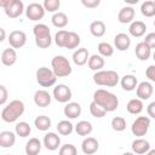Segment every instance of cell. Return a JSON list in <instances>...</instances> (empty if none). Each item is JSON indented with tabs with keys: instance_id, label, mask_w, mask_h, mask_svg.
I'll return each mask as SVG.
<instances>
[{
	"instance_id": "obj_1",
	"label": "cell",
	"mask_w": 155,
	"mask_h": 155,
	"mask_svg": "<svg viewBox=\"0 0 155 155\" xmlns=\"http://www.w3.org/2000/svg\"><path fill=\"white\" fill-rule=\"evenodd\" d=\"M93 102L97 105H99L102 109H104L107 113L114 111L119 107L117 97L114 93L107 90H103V88H99L93 93Z\"/></svg>"
},
{
	"instance_id": "obj_2",
	"label": "cell",
	"mask_w": 155,
	"mask_h": 155,
	"mask_svg": "<svg viewBox=\"0 0 155 155\" xmlns=\"http://www.w3.org/2000/svg\"><path fill=\"white\" fill-rule=\"evenodd\" d=\"M24 113V103L19 99L10 102L1 111V119L5 122H15Z\"/></svg>"
},
{
	"instance_id": "obj_3",
	"label": "cell",
	"mask_w": 155,
	"mask_h": 155,
	"mask_svg": "<svg viewBox=\"0 0 155 155\" xmlns=\"http://www.w3.org/2000/svg\"><path fill=\"white\" fill-rule=\"evenodd\" d=\"M93 81L101 86L114 87L119 82V74L114 70H99L93 75Z\"/></svg>"
},
{
	"instance_id": "obj_4",
	"label": "cell",
	"mask_w": 155,
	"mask_h": 155,
	"mask_svg": "<svg viewBox=\"0 0 155 155\" xmlns=\"http://www.w3.org/2000/svg\"><path fill=\"white\" fill-rule=\"evenodd\" d=\"M52 70L57 78H65L71 74V65L64 56H56L51 61Z\"/></svg>"
},
{
	"instance_id": "obj_5",
	"label": "cell",
	"mask_w": 155,
	"mask_h": 155,
	"mask_svg": "<svg viewBox=\"0 0 155 155\" xmlns=\"http://www.w3.org/2000/svg\"><path fill=\"white\" fill-rule=\"evenodd\" d=\"M36 81L42 87H51L56 84L57 76L54 75L52 69H48L46 67H41L36 70Z\"/></svg>"
},
{
	"instance_id": "obj_6",
	"label": "cell",
	"mask_w": 155,
	"mask_h": 155,
	"mask_svg": "<svg viewBox=\"0 0 155 155\" xmlns=\"http://www.w3.org/2000/svg\"><path fill=\"white\" fill-rule=\"evenodd\" d=\"M149 126H150V119L148 116H139L133 121V124L131 126V131L134 136L142 137V136L147 134Z\"/></svg>"
},
{
	"instance_id": "obj_7",
	"label": "cell",
	"mask_w": 155,
	"mask_h": 155,
	"mask_svg": "<svg viewBox=\"0 0 155 155\" xmlns=\"http://www.w3.org/2000/svg\"><path fill=\"white\" fill-rule=\"evenodd\" d=\"M53 97L59 103H68L71 99V90L64 84H59L53 88Z\"/></svg>"
},
{
	"instance_id": "obj_8",
	"label": "cell",
	"mask_w": 155,
	"mask_h": 155,
	"mask_svg": "<svg viewBox=\"0 0 155 155\" xmlns=\"http://www.w3.org/2000/svg\"><path fill=\"white\" fill-rule=\"evenodd\" d=\"M25 16L30 21H39L45 16V8L41 4L31 2L28 5V7L25 10Z\"/></svg>"
},
{
	"instance_id": "obj_9",
	"label": "cell",
	"mask_w": 155,
	"mask_h": 155,
	"mask_svg": "<svg viewBox=\"0 0 155 155\" xmlns=\"http://www.w3.org/2000/svg\"><path fill=\"white\" fill-rule=\"evenodd\" d=\"M5 13L10 18H17L19 17L24 11V5L21 0H11L10 4L4 8Z\"/></svg>"
},
{
	"instance_id": "obj_10",
	"label": "cell",
	"mask_w": 155,
	"mask_h": 155,
	"mask_svg": "<svg viewBox=\"0 0 155 155\" xmlns=\"http://www.w3.org/2000/svg\"><path fill=\"white\" fill-rule=\"evenodd\" d=\"M27 42V35L22 30H13L8 35V44L12 48H21Z\"/></svg>"
},
{
	"instance_id": "obj_11",
	"label": "cell",
	"mask_w": 155,
	"mask_h": 155,
	"mask_svg": "<svg viewBox=\"0 0 155 155\" xmlns=\"http://www.w3.org/2000/svg\"><path fill=\"white\" fill-rule=\"evenodd\" d=\"M154 92V88H153V85L148 81H142L138 86H137V97L140 99V101H147L151 97Z\"/></svg>"
},
{
	"instance_id": "obj_12",
	"label": "cell",
	"mask_w": 155,
	"mask_h": 155,
	"mask_svg": "<svg viewBox=\"0 0 155 155\" xmlns=\"http://www.w3.org/2000/svg\"><path fill=\"white\" fill-rule=\"evenodd\" d=\"M61 144V138L58 134H56L54 132H48L45 134L44 137V145L46 147V149L53 151V150H57L58 147Z\"/></svg>"
},
{
	"instance_id": "obj_13",
	"label": "cell",
	"mask_w": 155,
	"mask_h": 155,
	"mask_svg": "<svg viewBox=\"0 0 155 155\" xmlns=\"http://www.w3.org/2000/svg\"><path fill=\"white\" fill-rule=\"evenodd\" d=\"M99 148V144H98V140L93 137H87L82 140L81 143V149L84 151V154L86 155H92L94 154Z\"/></svg>"
},
{
	"instance_id": "obj_14",
	"label": "cell",
	"mask_w": 155,
	"mask_h": 155,
	"mask_svg": "<svg viewBox=\"0 0 155 155\" xmlns=\"http://www.w3.org/2000/svg\"><path fill=\"white\" fill-rule=\"evenodd\" d=\"M34 103L40 108H46L51 103V96L45 90H38L34 94Z\"/></svg>"
},
{
	"instance_id": "obj_15",
	"label": "cell",
	"mask_w": 155,
	"mask_h": 155,
	"mask_svg": "<svg viewBox=\"0 0 155 155\" xmlns=\"http://www.w3.org/2000/svg\"><path fill=\"white\" fill-rule=\"evenodd\" d=\"M114 45L119 51H126L131 46V39L125 33H119L114 38Z\"/></svg>"
},
{
	"instance_id": "obj_16",
	"label": "cell",
	"mask_w": 155,
	"mask_h": 155,
	"mask_svg": "<svg viewBox=\"0 0 155 155\" xmlns=\"http://www.w3.org/2000/svg\"><path fill=\"white\" fill-rule=\"evenodd\" d=\"M134 15H136V12H134V8L132 6H125L119 11L117 19L120 23H124V24L131 23L134 18Z\"/></svg>"
},
{
	"instance_id": "obj_17",
	"label": "cell",
	"mask_w": 155,
	"mask_h": 155,
	"mask_svg": "<svg viewBox=\"0 0 155 155\" xmlns=\"http://www.w3.org/2000/svg\"><path fill=\"white\" fill-rule=\"evenodd\" d=\"M134 52H136L137 58L140 59V61H147V59H149V57L151 56V48H150L144 41L138 42V44L136 45Z\"/></svg>"
},
{
	"instance_id": "obj_18",
	"label": "cell",
	"mask_w": 155,
	"mask_h": 155,
	"mask_svg": "<svg viewBox=\"0 0 155 155\" xmlns=\"http://www.w3.org/2000/svg\"><path fill=\"white\" fill-rule=\"evenodd\" d=\"M17 61V53L15 51V48H5L1 53V63L6 67H11L16 63Z\"/></svg>"
},
{
	"instance_id": "obj_19",
	"label": "cell",
	"mask_w": 155,
	"mask_h": 155,
	"mask_svg": "<svg viewBox=\"0 0 155 155\" xmlns=\"http://www.w3.org/2000/svg\"><path fill=\"white\" fill-rule=\"evenodd\" d=\"M150 150V144L148 140L143 139V138H138V139H134L132 142V151L134 154H145Z\"/></svg>"
},
{
	"instance_id": "obj_20",
	"label": "cell",
	"mask_w": 155,
	"mask_h": 155,
	"mask_svg": "<svg viewBox=\"0 0 155 155\" xmlns=\"http://www.w3.org/2000/svg\"><path fill=\"white\" fill-rule=\"evenodd\" d=\"M88 59H90V54H88L87 48H85V47L78 48L73 53V62L76 65H84V64H86L88 62Z\"/></svg>"
},
{
	"instance_id": "obj_21",
	"label": "cell",
	"mask_w": 155,
	"mask_h": 155,
	"mask_svg": "<svg viewBox=\"0 0 155 155\" xmlns=\"http://www.w3.org/2000/svg\"><path fill=\"white\" fill-rule=\"evenodd\" d=\"M63 111L68 119H76L81 114V105L76 102H70L64 107Z\"/></svg>"
},
{
	"instance_id": "obj_22",
	"label": "cell",
	"mask_w": 155,
	"mask_h": 155,
	"mask_svg": "<svg viewBox=\"0 0 155 155\" xmlns=\"http://www.w3.org/2000/svg\"><path fill=\"white\" fill-rule=\"evenodd\" d=\"M145 30H147V25L144 22L142 21H134L131 23L130 28H128V31L132 36L134 38H140L145 34Z\"/></svg>"
},
{
	"instance_id": "obj_23",
	"label": "cell",
	"mask_w": 155,
	"mask_h": 155,
	"mask_svg": "<svg viewBox=\"0 0 155 155\" xmlns=\"http://www.w3.org/2000/svg\"><path fill=\"white\" fill-rule=\"evenodd\" d=\"M16 142V136L11 131H2L0 133V147L1 148H11Z\"/></svg>"
},
{
	"instance_id": "obj_24",
	"label": "cell",
	"mask_w": 155,
	"mask_h": 155,
	"mask_svg": "<svg viewBox=\"0 0 155 155\" xmlns=\"http://www.w3.org/2000/svg\"><path fill=\"white\" fill-rule=\"evenodd\" d=\"M120 84H121V87L125 90V91H133L138 85V81H137V78L134 75H131V74H127L125 76L121 78L120 80Z\"/></svg>"
},
{
	"instance_id": "obj_25",
	"label": "cell",
	"mask_w": 155,
	"mask_h": 155,
	"mask_svg": "<svg viewBox=\"0 0 155 155\" xmlns=\"http://www.w3.org/2000/svg\"><path fill=\"white\" fill-rule=\"evenodd\" d=\"M41 150V142L33 137L30 138L25 144V154L27 155H38Z\"/></svg>"
},
{
	"instance_id": "obj_26",
	"label": "cell",
	"mask_w": 155,
	"mask_h": 155,
	"mask_svg": "<svg viewBox=\"0 0 155 155\" xmlns=\"http://www.w3.org/2000/svg\"><path fill=\"white\" fill-rule=\"evenodd\" d=\"M87 63H88V68L91 70H94V71H99L105 64L104 58L101 54H92Z\"/></svg>"
},
{
	"instance_id": "obj_27",
	"label": "cell",
	"mask_w": 155,
	"mask_h": 155,
	"mask_svg": "<svg viewBox=\"0 0 155 155\" xmlns=\"http://www.w3.org/2000/svg\"><path fill=\"white\" fill-rule=\"evenodd\" d=\"M143 102L139 99V98H133L131 99L127 105H126V109L130 114H133V115H137V114H140L142 110H143Z\"/></svg>"
},
{
	"instance_id": "obj_28",
	"label": "cell",
	"mask_w": 155,
	"mask_h": 155,
	"mask_svg": "<svg viewBox=\"0 0 155 155\" xmlns=\"http://www.w3.org/2000/svg\"><path fill=\"white\" fill-rule=\"evenodd\" d=\"M90 31L93 36L101 38L105 34V24L102 21H94L90 24Z\"/></svg>"
},
{
	"instance_id": "obj_29",
	"label": "cell",
	"mask_w": 155,
	"mask_h": 155,
	"mask_svg": "<svg viewBox=\"0 0 155 155\" xmlns=\"http://www.w3.org/2000/svg\"><path fill=\"white\" fill-rule=\"evenodd\" d=\"M80 36L74 33V31H68V36L65 39V44H64V48H68V50H73V48H76L80 44Z\"/></svg>"
},
{
	"instance_id": "obj_30",
	"label": "cell",
	"mask_w": 155,
	"mask_h": 155,
	"mask_svg": "<svg viewBox=\"0 0 155 155\" xmlns=\"http://www.w3.org/2000/svg\"><path fill=\"white\" fill-rule=\"evenodd\" d=\"M34 125L39 131H47L51 127V119L46 115H39L34 120Z\"/></svg>"
},
{
	"instance_id": "obj_31",
	"label": "cell",
	"mask_w": 155,
	"mask_h": 155,
	"mask_svg": "<svg viewBox=\"0 0 155 155\" xmlns=\"http://www.w3.org/2000/svg\"><path fill=\"white\" fill-rule=\"evenodd\" d=\"M75 132L79 136H88L92 132V124L88 121H85V120L79 121L75 125Z\"/></svg>"
},
{
	"instance_id": "obj_32",
	"label": "cell",
	"mask_w": 155,
	"mask_h": 155,
	"mask_svg": "<svg viewBox=\"0 0 155 155\" xmlns=\"http://www.w3.org/2000/svg\"><path fill=\"white\" fill-rule=\"evenodd\" d=\"M51 21H52V24L57 28H64L68 24V17L64 12H56L52 16Z\"/></svg>"
},
{
	"instance_id": "obj_33",
	"label": "cell",
	"mask_w": 155,
	"mask_h": 155,
	"mask_svg": "<svg viewBox=\"0 0 155 155\" xmlns=\"http://www.w3.org/2000/svg\"><path fill=\"white\" fill-rule=\"evenodd\" d=\"M73 130H74V126L68 120H62L57 124V131L62 136H69L73 132Z\"/></svg>"
},
{
	"instance_id": "obj_34",
	"label": "cell",
	"mask_w": 155,
	"mask_h": 155,
	"mask_svg": "<svg viewBox=\"0 0 155 155\" xmlns=\"http://www.w3.org/2000/svg\"><path fill=\"white\" fill-rule=\"evenodd\" d=\"M33 33H34V35H35V39L51 36V34H50V28H48L46 24H42V23H39V24L34 25Z\"/></svg>"
},
{
	"instance_id": "obj_35",
	"label": "cell",
	"mask_w": 155,
	"mask_h": 155,
	"mask_svg": "<svg viewBox=\"0 0 155 155\" xmlns=\"http://www.w3.org/2000/svg\"><path fill=\"white\" fill-rule=\"evenodd\" d=\"M15 130H16L17 136H19V137H22V138L28 137V136L30 134V132H31V127H30V125H29L28 122H25V121H21V122H18V124L16 125Z\"/></svg>"
},
{
	"instance_id": "obj_36",
	"label": "cell",
	"mask_w": 155,
	"mask_h": 155,
	"mask_svg": "<svg viewBox=\"0 0 155 155\" xmlns=\"http://www.w3.org/2000/svg\"><path fill=\"white\" fill-rule=\"evenodd\" d=\"M140 12L145 17H154L155 16V5L154 1L147 0L140 5Z\"/></svg>"
},
{
	"instance_id": "obj_37",
	"label": "cell",
	"mask_w": 155,
	"mask_h": 155,
	"mask_svg": "<svg viewBox=\"0 0 155 155\" xmlns=\"http://www.w3.org/2000/svg\"><path fill=\"white\" fill-rule=\"evenodd\" d=\"M98 52L102 57H110L114 53V48L109 42H99L98 44Z\"/></svg>"
},
{
	"instance_id": "obj_38",
	"label": "cell",
	"mask_w": 155,
	"mask_h": 155,
	"mask_svg": "<svg viewBox=\"0 0 155 155\" xmlns=\"http://www.w3.org/2000/svg\"><path fill=\"white\" fill-rule=\"evenodd\" d=\"M111 127L116 132H121L126 128V120L121 116H115L111 120Z\"/></svg>"
},
{
	"instance_id": "obj_39",
	"label": "cell",
	"mask_w": 155,
	"mask_h": 155,
	"mask_svg": "<svg viewBox=\"0 0 155 155\" xmlns=\"http://www.w3.org/2000/svg\"><path fill=\"white\" fill-rule=\"evenodd\" d=\"M45 11H48V12H56L59 6H61V1L59 0H45L44 4H42Z\"/></svg>"
},
{
	"instance_id": "obj_40",
	"label": "cell",
	"mask_w": 155,
	"mask_h": 155,
	"mask_svg": "<svg viewBox=\"0 0 155 155\" xmlns=\"http://www.w3.org/2000/svg\"><path fill=\"white\" fill-rule=\"evenodd\" d=\"M90 113H91L92 116H94L97 119H101V117H103L107 114V111L104 109H102L99 105H97L94 102H92L90 104Z\"/></svg>"
},
{
	"instance_id": "obj_41",
	"label": "cell",
	"mask_w": 155,
	"mask_h": 155,
	"mask_svg": "<svg viewBox=\"0 0 155 155\" xmlns=\"http://www.w3.org/2000/svg\"><path fill=\"white\" fill-rule=\"evenodd\" d=\"M68 36V31L67 30H58L54 35V42L58 47H64L65 44V39Z\"/></svg>"
},
{
	"instance_id": "obj_42",
	"label": "cell",
	"mask_w": 155,
	"mask_h": 155,
	"mask_svg": "<svg viewBox=\"0 0 155 155\" xmlns=\"http://www.w3.org/2000/svg\"><path fill=\"white\" fill-rule=\"evenodd\" d=\"M59 155H78V150L73 144H64L59 149Z\"/></svg>"
},
{
	"instance_id": "obj_43",
	"label": "cell",
	"mask_w": 155,
	"mask_h": 155,
	"mask_svg": "<svg viewBox=\"0 0 155 155\" xmlns=\"http://www.w3.org/2000/svg\"><path fill=\"white\" fill-rule=\"evenodd\" d=\"M51 42H52L51 36L35 39V44H36V45H38L40 48H47V47H50V46H51Z\"/></svg>"
},
{
	"instance_id": "obj_44",
	"label": "cell",
	"mask_w": 155,
	"mask_h": 155,
	"mask_svg": "<svg viewBox=\"0 0 155 155\" xmlns=\"http://www.w3.org/2000/svg\"><path fill=\"white\" fill-rule=\"evenodd\" d=\"M81 4L87 8H96L101 4V0H81Z\"/></svg>"
},
{
	"instance_id": "obj_45",
	"label": "cell",
	"mask_w": 155,
	"mask_h": 155,
	"mask_svg": "<svg viewBox=\"0 0 155 155\" xmlns=\"http://www.w3.org/2000/svg\"><path fill=\"white\" fill-rule=\"evenodd\" d=\"M144 42H145L150 48H155V33H149V34L145 36Z\"/></svg>"
},
{
	"instance_id": "obj_46",
	"label": "cell",
	"mask_w": 155,
	"mask_h": 155,
	"mask_svg": "<svg viewBox=\"0 0 155 155\" xmlns=\"http://www.w3.org/2000/svg\"><path fill=\"white\" fill-rule=\"evenodd\" d=\"M7 94H8V92H7L6 87H5L4 85H1V86H0V104H1V105H4V104L6 103V101H7Z\"/></svg>"
},
{
	"instance_id": "obj_47",
	"label": "cell",
	"mask_w": 155,
	"mask_h": 155,
	"mask_svg": "<svg viewBox=\"0 0 155 155\" xmlns=\"http://www.w3.org/2000/svg\"><path fill=\"white\" fill-rule=\"evenodd\" d=\"M145 75L150 81L155 82V65H149L145 70Z\"/></svg>"
},
{
	"instance_id": "obj_48",
	"label": "cell",
	"mask_w": 155,
	"mask_h": 155,
	"mask_svg": "<svg viewBox=\"0 0 155 155\" xmlns=\"http://www.w3.org/2000/svg\"><path fill=\"white\" fill-rule=\"evenodd\" d=\"M147 113L150 117L155 119V102H151L148 107H147Z\"/></svg>"
},
{
	"instance_id": "obj_49",
	"label": "cell",
	"mask_w": 155,
	"mask_h": 155,
	"mask_svg": "<svg viewBox=\"0 0 155 155\" xmlns=\"http://www.w3.org/2000/svg\"><path fill=\"white\" fill-rule=\"evenodd\" d=\"M0 33H1L0 41H4V40H5V29H4V28H0Z\"/></svg>"
},
{
	"instance_id": "obj_50",
	"label": "cell",
	"mask_w": 155,
	"mask_h": 155,
	"mask_svg": "<svg viewBox=\"0 0 155 155\" xmlns=\"http://www.w3.org/2000/svg\"><path fill=\"white\" fill-rule=\"evenodd\" d=\"M147 155H155V149H151V150H149V151L147 153Z\"/></svg>"
},
{
	"instance_id": "obj_51",
	"label": "cell",
	"mask_w": 155,
	"mask_h": 155,
	"mask_svg": "<svg viewBox=\"0 0 155 155\" xmlns=\"http://www.w3.org/2000/svg\"><path fill=\"white\" fill-rule=\"evenodd\" d=\"M122 155H134V153H124Z\"/></svg>"
},
{
	"instance_id": "obj_52",
	"label": "cell",
	"mask_w": 155,
	"mask_h": 155,
	"mask_svg": "<svg viewBox=\"0 0 155 155\" xmlns=\"http://www.w3.org/2000/svg\"><path fill=\"white\" fill-rule=\"evenodd\" d=\"M153 59H154V61H155V52H154V53H153Z\"/></svg>"
},
{
	"instance_id": "obj_53",
	"label": "cell",
	"mask_w": 155,
	"mask_h": 155,
	"mask_svg": "<svg viewBox=\"0 0 155 155\" xmlns=\"http://www.w3.org/2000/svg\"><path fill=\"white\" fill-rule=\"evenodd\" d=\"M154 27H155V19H154Z\"/></svg>"
},
{
	"instance_id": "obj_54",
	"label": "cell",
	"mask_w": 155,
	"mask_h": 155,
	"mask_svg": "<svg viewBox=\"0 0 155 155\" xmlns=\"http://www.w3.org/2000/svg\"><path fill=\"white\" fill-rule=\"evenodd\" d=\"M154 5H155V0H154Z\"/></svg>"
},
{
	"instance_id": "obj_55",
	"label": "cell",
	"mask_w": 155,
	"mask_h": 155,
	"mask_svg": "<svg viewBox=\"0 0 155 155\" xmlns=\"http://www.w3.org/2000/svg\"><path fill=\"white\" fill-rule=\"evenodd\" d=\"M7 155H8V154H7Z\"/></svg>"
}]
</instances>
